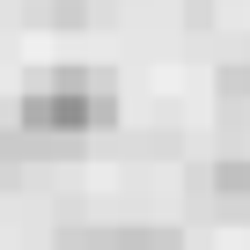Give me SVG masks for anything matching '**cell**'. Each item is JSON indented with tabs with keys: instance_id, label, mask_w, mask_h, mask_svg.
<instances>
[{
	"instance_id": "cell-1",
	"label": "cell",
	"mask_w": 250,
	"mask_h": 250,
	"mask_svg": "<svg viewBox=\"0 0 250 250\" xmlns=\"http://www.w3.org/2000/svg\"><path fill=\"white\" fill-rule=\"evenodd\" d=\"M103 125H118V88H110V74H96V66L44 74V81L22 88V103H15V133L52 140V147H81L88 133H103Z\"/></svg>"
},
{
	"instance_id": "cell-2",
	"label": "cell",
	"mask_w": 250,
	"mask_h": 250,
	"mask_svg": "<svg viewBox=\"0 0 250 250\" xmlns=\"http://www.w3.org/2000/svg\"><path fill=\"white\" fill-rule=\"evenodd\" d=\"M52 250H184L177 228H66Z\"/></svg>"
},
{
	"instance_id": "cell-3",
	"label": "cell",
	"mask_w": 250,
	"mask_h": 250,
	"mask_svg": "<svg viewBox=\"0 0 250 250\" xmlns=\"http://www.w3.org/2000/svg\"><path fill=\"white\" fill-rule=\"evenodd\" d=\"M213 191H221L228 206H250V155H228V162H213Z\"/></svg>"
},
{
	"instance_id": "cell-4",
	"label": "cell",
	"mask_w": 250,
	"mask_h": 250,
	"mask_svg": "<svg viewBox=\"0 0 250 250\" xmlns=\"http://www.w3.org/2000/svg\"><path fill=\"white\" fill-rule=\"evenodd\" d=\"M30 162H37V155H30V133H0V191H8Z\"/></svg>"
},
{
	"instance_id": "cell-5",
	"label": "cell",
	"mask_w": 250,
	"mask_h": 250,
	"mask_svg": "<svg viewBox=\"0 0 250 250\" xmlns=\"http://www.w3.org/2000/svg\"><path fill=\"white\" fill-rule=\"evenodd\" d=\"M221 96H228V103L250 96V66H221Z\"/></svg>"
}]
</instances>
